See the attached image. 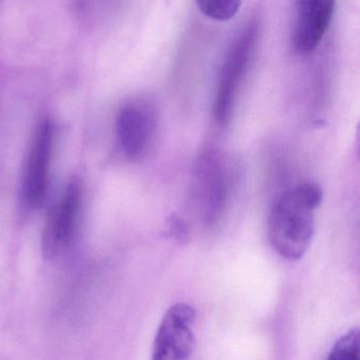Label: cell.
<instances>
[{"instance_id": "6da1fadb", "label": "cell", "mask_w": 360, "mask_h": 360, "mask_svg": "<svg viewBox=\"0 0 360 360\" xmlns=\"http://www.w3.org/2000/svg\"><path fill=\"white\" fill-rule=\"evenodd\" d=\"M323 198L317 183L296 185L280 195L269 212L267 231L275 252L288 261L307 254L315 233V210Z\"/></svg>"}, {"instance_id": "7a4b0ae2", "label": "cell", "mask_w": 360, "mask_h": 360, "mask_svg": "<svg viewBox=\"0 0 360 360\" xmlns=\"http://www.w3.org/2000/svg\"><path fill=\"white\" fill-rule=\"evenodd\" d=\"M257 39L258 26L255 22H250L236 37L227 52L212 107L214 122L221 127L226 126L231 121L236 96L254 56Z\"/></svg>"}, {"instance_id": "3957f363", "label": "cell", "mask_w": 360, "mask_h": 360, "mask_svg": "<svg viewBox=\"0 0 360 360\" xmlns=\"http://www.w3.org/2000/svg\"><path fill=\"white\" fill-rule=\"evenodd\" d=\"M82 203L83 187L79 180L73 179L48 214L41 237L44 258H58L71 248L79 229Z\"/></svg>"}, {"instance_id": "277c9868", "label": "cell", "mask_w": 360, "mask_h": 360, "mask_svg": "<svg viewBox=\"0 0 360 360\" xmlns=\"http://www.w3.org/2000/svg\"><path fill=\"white\" fill-rule=\"evenodd\" d=\"M195 319L197 311L191 305L179 302L170 307L155 334L151 360H193Z\"/></svg>"}, {"instance_id": "5b68a950", "label": "cell", "mask_w": 360, "mask_h": 360, "mask_svg": "<svg viewBox=\"0 0 360 360\" xmlns=\"http://www.w3.org/2000/svg\"><path fill=\"white\" fill-rule=\"evenodd\" d=\"M158 117L155 109L144 103L125 105L117 117V136L127 159H144L157 134Z\"/></svg>"}, {"instance_id": "8992f818", "label": "cell", "mask_w": 360, "mask_h": 360, "mask_svg": "<svg viewBox=\"0 0 360 360\" xmlns=\"http://www.w3.org/2000/svg\"><path fill=\"white\" fill-rule=\"evenodd\" d=\"M53 139L51 122H41L31 145L22 183L25 202L33 210L41 207L47 198Z\"/></svg>"}, {"instance_id": "52a82bcc", "label": "cell", "mask_w": 360, "mask_h": 360, "mask_svg": "<svg viewBox=\"0 0 360 360\" xmlns=\"http://www.w3.org/2000/svg\"><path fill=\"white\" fill-rule=\"evenodd\" d=\"M335 11L332 0H302L296 7L292 41L300 54L316 49L328 32Z\"/></svg>"}, {"instance_id": "ba28073f", "label": "cell", "mask_w": 360, "mask_h": 360, "mask_svg": "<svg viewBox=\"0 0 360 360\" xmlns=\"http://www.w3.org/2000/svg\"><path fill=\"white\" fill-rule=\"evenodd\" d=\"M198 178L201 184L206 220L216 221L222 214L227 200L226 174L219 160L212 155L204 157L200 161Z\"/></svg>"}, {"instance_id": "9c48e42d", "label": "cell", "mask_w": 360, "mask_h": 360, "mask_svg": "<svg viewBox=\"0 0 360 360\" xmlns=\"http://www.w3.org/2000/svg\"><path fill=\"white\" fill-rule=\"evenodd\" d=\"M359 330L352 328L333 345L326 360H360Z\"/></svg>"}, {"instance_id": "30bf717a", "label": "cell", "mask_w": 360, "mask_h": 360, "mask_svg": "<svg viewBox=\"0 0 360 360\" xmlns=\"http://www.w3.org/2000/svg\"><path fill=\"white\" fill-rule=\"evenodd\" d=\"M198 8L202 14L210 20L218 22H226L235 18L239 11L241 1L237 0H206V1H198Z\"/></svg>"}, {"instance_id": "8fae6325", "label": "cell", "mask_w": 360, "mask_h": 360, "mask_svg": "<svg viewBox=\"0 0 360 360\" xmlns=\"http://www.w3.org/2000/svg\"><path fill=\"white\" fill-rule=\"evenodd\" d=\"M169 231L172 236L176 237V239L183 240L187 236V229L184 223L181 221V219L174 217L170 220Z\"/></svg>"}]
</instances>
